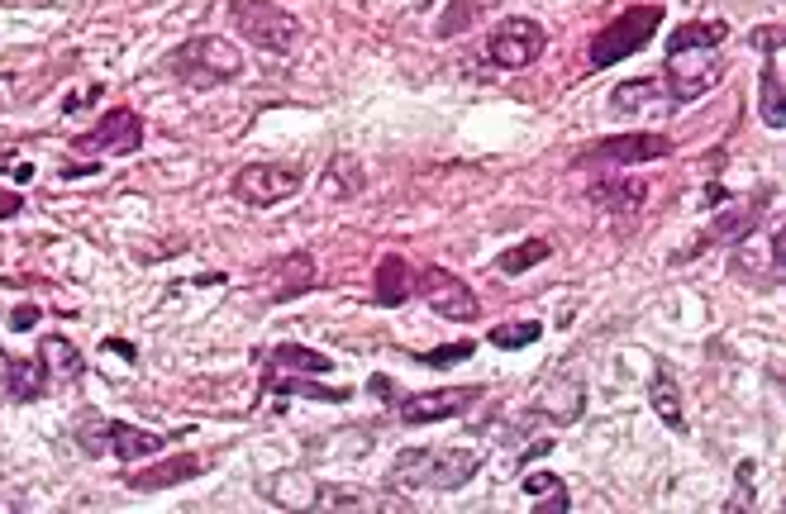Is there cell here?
I'll use <instances>...</instances> for the list:
<instances>
[{
	"label": "cell",
	"mask_w": 786,
	"mask_h": 514,
	"mask_svg": "<svg viewBox=\"0 0 786 514\" xmlns=\"http://www.w3.org/2000/svg\"><path fill=\"white\" fill-rule=\"evenodd\" d=\"M263 386L267 391H277V395H310V400H348V391H329V386H314V381H306V371L300 377H291L286 367H267L263 371Z\"/></svg>",
	"instance_id": "cell-26"
},
{
	"label": "cell",
	"mask_w": 786,
	"mask_h": 514,
	"mask_svg": "<svg viewBox=\"0 0 786 514\" xmlns=\"http://www.w3.org/2000/svg\"><path fill=\"white\" fill-rule=\"evenodd\" d=\"M724 81V48H672L663 63V86L672 105H691Z\"/></svg>",
	"instance_id": "cell-6"
},
{
	"label": "cell",
	"mask_w": 786,
	"mask_h": 514,
	"mask_svg": "<svg viewBox=\"0 0 786 514\" xmlns=\"http://www.w3.org/2000/svg\"><path fill=\"white\" fill-rule=\"evenodd\" d=\"M214 457H163V462H153L148 471H129V491H167V485H181L200 477V471H210Z\"/></svg>",
	"instance_id": "cell-14"
},
{
	"label": "cell",
	"mask_w": 786,
	"mask_h": 514,
	"mask_svg": "<svg viewBox=\"0 0 786 514\" xmlns=\"http://www.w3.org/2000/svg\"><path fill=\"white\" fill-rule=\"evenodd\" d=\"M543 48H549V34H543V24L529 20V14H510V20H500L491 29V38H486V57H491L500 71L534 67V57Z\"/></svg>",
	"instance_id": "cell-8"
},
{
	"label": "cell",
	"mask_w": 786,
	"mask_h": 514,
	"mask_svg": "<svg viewBox=\"0 0 786 514\" xmlns=\"http://www.w3.org/2000/svg\"><path fill=\"white\" fill-rule=\"evenodd\" d=\"M724 38H729V24H720V20H696V24H682L677 34L667 38V53H672V48H724Z\"/></svg>",
	"instance_id": "cell-29"
},
{
	"label": "cell",
	"mask_w": 786,
	"mask_h": 514,
	"mask_svg": "<svg viewBox=\"0 0 786 514\" xmlns=\"http://www.w3.org/2000/svg\"><path fill=\"white\" fill-rule=\"evenodd\" d=\"M549 253H553L549 238H524V243H514V248H506V253L496 257V271H500V277H520V271L549 262Z\"/></svg>",
	"instance_id": "cell-28"
},
{
	"label": "cell",
	"mask_w": 786,
	"mask_h": 514,
	"mask_svg": "<svg viewBox=\"0 0 786 514\" xmlns=\"http://www.w3.org/2000/svg\"><path fill=\"white\" fill-rule=\"evenodd\" d=\"M306 177H300L296 167H281V163H248L234 171V200L253 210H267V205H281V200H291Z\"/></svg>",
	"instance_id": "cell-10"
},
{
	"label": "cell",
	"mask_w": 786,
	"mask_h": 514,
	"mask_svg": "<svg viewBox=\"0 0 786 514\" xmlns=\"http://www.w3.org/2000/svg\"><path fill=\"white\" fill-rule=\"evenodd\" d=\"M167 71L181 86L210 91V86H229V81L243 77V53L220 34H200V38H186L167 53Z\"/></svg>",
	"instance_id": "cell-1"
},
{
	"label": "cell",
	"mask_w": 786,
	"mask_h": 514,
	"mask_svg": "<svg viewBox=\"0 0 786 514\" xmlns=\"http://www.w3.org/2000/svg\"><path fill=\"white\" fill-rule=\"evenodd\" d=\"M410 295H414V267L400 253H381V262H377V305L396 310V305H406Z\"/></svg>",
	"instance_id": "cell-19"
},
{
	"label": "cell",
	"mask_w": 786,
	"mask_h": 514,
	"mask_svg": "<svg viewBox=\"0 0 786 514\" xmlns=\"http://www.w3.org/2000/svg\"><path fill=\"white\" fill-rule=\"evenodd\" d=\"M267 367H296V371H310V377H324V371H334V357L300 348V343H277V348L267 353Z\"/></svg>",
	"instance_id": "cell-27"
},
{
	"label": "cell",
	"mask_w": 786,
	"mask_h": 514,
	"mask_svg": "<svg viewBox=\"0 0 786 514\" xmlns=\"http://www.w3.org/2000/svg\"><path fill=\"white\" fill-rule=\"evenodd\" d=\"M0 171H10L14 181H29V177H34V167H29V163H14L10 153H0Z\"/></svg>",
	"instance_id": "cell-39"
},
{
	"label": "cell",
	"mask_w": 786,
	"mask_h": 514,
	"mask_svg": "<svg viewBox=\"0 0 786 514\" xmlns=\"http://www.w3.org/2000/svg\"><path fill=\"white\" fill-rule=\"evenodd\" d=\"M367 395H377L381 405H386V400H396V386H391V377H381V371H377V377L367 381Z\"/></svg>",
	"instance_id": "cell-38"
},
{
	"label": "cell",
	"mask_w": 786,
	"mask_h": 514,
	"mask_svg": "<svg viewBox=\"0 0 786 514\" xmlns=\"http://www.w3.org/2000/svg\"><path fill=\"white\" fill-rule=\"evenodd\" d=\"M586 200H591L596 210H610V214H629L639 210L643 200H649V186L643 181H624V177H596L591 186H586Z\"/></svg>",
	"instance_id": "cell-17"
},
{
	"label": "cell",
	"mask_w": 786,
	"mask_h": 514,
	"mask_svg": "<svg viewBox=\"0 0 786 514\" xmlns=\"http://www.w3.org/2000/svg\"><path fill=\"white\" fill-rule=\"evenodd\" d=\"M38 362L48 367V381H81V371H86V357L77 353V343L63 334L38 338Z\"/></svg>",
	"instance_id": "cell-20"
},
{
	"label": "cell",
	"mask_w": 786,
	"mask_h": 514,
	"mask_svg": "<svg viewBox=\"0 0 786 514\" xmlns=\"http://www.w3.org/2000/svg\"><path fill=\"white\" fill-rule=\"evenodd\" d=\"M481 457L472 448H406L391 462V481L420 485V491H457L477 477Z\"/></svg>",
	"instance_id": "cell-2"
},
{
	"label": "cell",
	"mask_w": 786,
	"mask_h": 514,
	"mask_svg": "<svg viewBox=\"0 0 786 514\" xmlns=\"http://www.w3.org/2000/svg\"><path fill=\"white\" fill-rule=\"evenodd\" d=\"M106 414L100 410H81L77 414V443H81V452H91V457H106L110 452V443H106Z\"/></svg>",
	"instance_id": "cell-32"
},
{
	"label": "cell",
	"mask_w": 786,
	"mask_h": 514,
	"mask_svg": "<svg viewBox=\"0 0 786 514\" xmlns=\"http://www.w3.org/2000/svg\"><path fill=\"white\" fill-rule=\"evenodd\" d=\"M38 324V305H20V310H10V328L14 334H24V328H34Z\"/></svg>",
	"instance_id": "cell-37"
},
{
	"label": "cell",
	"mask_w": 786,
	"mask_h": 514,
	"mask_svg": "<svg viewBox=\"0 0 786 514\" xmlns=\"http://www.w3.org/2000/svg\"><path fill=\"white\" fill-rule=\"evenodd\" d=\"M772 200H777V191H772V186H767V191H757V195L749 200V205H739V210H724V214H720V220H715V224H710V234H706V238H700V243H696V248H691V253H700V248H706V243H739L743 234H753V224H757V214H763V210L772 205Z\"/></svg>",
	"instance_id": "cell-15"
},
{
	"label": "cell",
	"mask_w": 786,
	"mask_h": 514,
	"mask_svg": "<svg viewBox=\"0 0 786 514\" xmlns=\"http://www.w3.org/2000/svg\"><path fill=\"white\" fill-rule=\"evenodd\" d=\"M524 495L534 514H567L572 510V495L563 477H553V471H524Z\"/></svg>",
	"instance_id": "cell-21"
},
{
	"label": "cell",
	"mask_w": 786,
	"mask_h": 514,
	"mask_svg": "<svg viewBox=\"0 0 786 514\" xmlns=\"http://www.w3.org/2000/svg\"><path fill=\"white\" fill-rule=\"evenodd\" d=\"M0 377H5V395L29 405V400L48 395V367L38 357H5L0 353Z\"/></svg>",
	"instance_id": "cell-16"
},
{
	"label": "cell",
	"mask_w": 786,
	"mask_h": 514,
	"mask_svg": "<svg viewBox=\"0 0 786 514\" xmlns=\"http://www.w3.org/2000/svg\"><path fill=\"white\" fill-rule=\"evenodd\" d=\"M753 48H763V53H782V29H777V24L753 29Z\"/></svg>",
	"instance_id": "cell-35"
},
{
	"label": "cell",
	"mask_w": 786,
	"mask_h": 514,
	"mask_svg": "<svg viewBox=\"0 0 786 514\" xmlns=\"http://www.w3.org/2000/svg\"><path fill=\"white\" fill-rule=\"evenodd\" d=\"M729 277L753 286V291H777L786 277V234L782 228H767L763 234H743L739 243H729Z\"/></svg>",
	"instance_id": "cell-5"
},
{
	"label": "cell",
	"mask_w": 786,
	"mask_h": 514,
	"mask_svg": "<svg viewBox=\"0 0 786 514\" xmlns=\"http://www.w3.org/2000/svg\"><path fill=\"white\" fill-rule=\"evenodd\" d=\"M481 400V386H443V391H420V395H400L396 400V420L400 424H439L457 420L467 405Z\"/></svg>",
	"instance_id": "cell-12"
},
{
	"label": "cell",
	"mask_w": 786,
	"mask_h": 514,
	"mask_svg": "<svg viewBox=\"0 0 786 514\" xmlns=\"http://www.w3.org/2000/svg\"><path fill=\"white\" fill-rule=\"evenodd\" d=\"M106 353H120V357H129V362H134V343H129V338H106Z\"/></svg>",
	"instance_id": "cell-40"
},
{
	"label": "cell",
	"mask_w": 786,
	"mask_h": 514,
	"mask_svg": "<svg viewBox=\"0 0 786 514\" xmlns=\"http://www.w3.org/2000/svg\"><path fill=\"white\" fill-rule=\"evenodd\" d=\"M281 277V286L272 291V300H291V295H300V291H310L314 286V257L300 248V253H286L281 257V267H272Z\"/></svg>",
	"instance_id": "cell-25"
},
{
	"label": "cell",
	"mask_w": 786,
	"mask_h": 514,
	"mask_svg": "<svg viewBox=\"0 0 786 514\" xmlns=\"http://www.w3.org/2000/svg\"><path fill=\"white\" fill-rule=\"evenodd\" d=\"M139 148H143V120H139V110H129V105L106 110L91 134H81L71 143V153H114V157H129Z\"/></svg>",
	"instance_id": "cell-11"
},
{
	"label": "cell",
	"mask_w": 786,
	"mask_h": 514,
	"mask_svg": "<svg viewBox=\"0 0 786 514\" xmlns=\"http://www.w3.org/2000/svg\"><path fill=\"white\" fill-rule=\"evenodd\" d=\"M610 110L615 114H663V110H672V96H667L663 77H634V81L610 86Z\"/></svg>",
	"instance_id": "cell-13"
},
{
	"label": "cell",
	"mask_w": 786,
	"mask_h": 514,
	"mask_svg": "<svg viewBox=\"0 0 786 514\" xmlns=\"http://www.w3.org/2000/svg\"><path fill=\"white\" fill-rule=\"evenodd\" d=\"M657 24H663V5H657V0H649V5H629L624 14H615L606 29H596L591 48H586V63H591L596 71L624 63V57H634L639 48H649Z\"/></svg>",
	"instance_id": "cell-3"
},
{
	"label": "cell",
	"mask_w": 786,
	"mask_h": 514,
	"mask_svg": "<svg viewBox=\"0 0 786 514\" xmlns=\"http://www.w3.org/2000/svg\"><path fill=\"white\" fill-rule=\"evenodd\" d=\"M106 443H110V452L120 457V462L157 457V452L167 448L163 434H153V428H134V424H124V420H110V424H106Z\"/></svg>",
	"instance_id": "cell-18"
},
{
	"label": "cell",
	"mask_w": 786,
	"mask_h": 514,
	"mask_svg": "<svg viewBox=\"0 0 786 514\" xmlns=\"http://www.w3.org/2000/svg\"><path fill=\"white\" fill-rule=\"evenodd\" d=\"M320 191H324L329 200H348V195H357V191H363V163H357L353 153H339L334 163L324 167Z\"/></svg>",
	"instance_id": "cell-23"
},
{
	"label": "cell",
	"mask_w": 786,
	"mask_h": 514,
	"mask_svg": "<svg viewBox=\"0 0 786 514\" xmlns=\"http://www.w3.org/2000/svg\"><path fill=\"white\" fill-rule=\"evenodd\" d=\"M414 291H420V300L434 314H443V320H457V324H472L481 314L477 305V291L463 281V277H453L449 267H439V262H429L414 271Z\"/></svg>",
	"instance_id": "cell-7"
},
{
	"label": "cell",
	"mask_w": 786,
	"mask_h": 514,
	"mask_svg": "<svg viewBox=\"0 0 786 514\" xmlns=\"http://www.w3.org/2000/svg\"><path fill=\"white\" fill-rule=\"evenodd\" d=\"M486 0H449V10L434 20V38H453V34H467L472 24H477Z\"/></svg>",
	"instance_id": "cell-30"
},
{
	"label": "cell",
	"mask_w": 786,
	"mask_h": 514,
	"mask_svg": "<svg viewBox=\"0 0 786 514\" xmlns=\"http://www.w3.org/2000/svg\"><path fill=\"white\" fill-rule=\"evenodd\" d=\"M772 63L763 71V86H757V110H763V124L767 128H786V105H782V53H767Z\"/></svg>",
	"instance_id": "cell-24"
},
{
	"label": "cell",
	"mask_w": 786,
	"mask_h": 514,
	"mask_svg": "<svg viewBox=\"0 0 786 514\" xmlns=\"http://www.w3.org/2000/svg\"><path fill=\"white\" fill-rule=\"evenodd\" d=\"M649 410L672 428V434H682V428H686L682 391H677V381H672L667 371H653V381H649Z\"/></svg>",
	"instance_id": "cell-22"
},
{
	"label": "cell",
	"mask_w": 786,
	"mask_h": 514,
	"mask_svg": "<svg viewBox=\"0 0 786 514\" xmlns=\"http://www.w3.org/2000/svg\"><path fill=\"white\" fill-rule=\"evenodd\" d=\"M310 510H372V500H363V491L353 485H320L310 495Z\"/></svg>",
	"instance_id": "cell-33"
},
{
	"label": "cell",
	"mask_w": 786,
	"mask_h": 514,
	"mask_svg": "<svg viewBox=\"0 0 786 514\" xmlns=\"http://www.w3.org/2000/svg\"><path fill=\"white\" fill-rule=\"evenodd\" d=\"M543 338V324L539 320H510V324H496L491 334H486V343H496V348H529V343H539Z\"/></svg>",
	"instance_id": "cell-31"
},
{
	"label": "cell",
	"mask_w": 786,
	"mask_h": 514,
	"mask_svg": "<svg viewBox=\"0 0 786 514\" xmlns=\"http://www.w3.org/2000/svg\"><path fill=\"white\" fill-rule=\"evenodd\" d=\"M472 353H477V343H472V338H457V343H443V348H429V353H420V362H424V367H434V371H443V367H457V362H467Z\"/></svg>",
	"instance_id": "cell-34"
},
{
	"label": "cell",
	"mask_w": 786,
	"mask_h": 514,
	"mask_svg": "<svg viewBox=\"0 0 786 514\" xmlns=\"http://www.w3.org/2000/svg\"><path fill=\"white\" fill-rule=\"evenodd\" d=\"M229 24L263 53H291L300 43V20L277 0H229Z\"/></svg>",
	"instance_id": "cell-4"
},
{
	"label": "cell",
	"mask_w": 786,
	"mask_h": 514,
	"mask_svg": "<svg viewBox=\"0 0 786 514\" xmlns=\"http://www.w3.org/2000/svg\"><path fill=\"white\" fill-rule=\"evenodd\" d=\"M20 210H24V195L10 191V186H0V220H14Z\"/></svg>",
	"instance_id": "cell-36"
},
{
	"label": "cell",
	"mask_w": 786,
	"mask_h": 514,
	"mask_svg": "<svg viewBox=\"0 0 786 514\" xmlns=\"http://www.w3.org/2000/svg\"><path fill=\"white\" fill-rule=\"evenodd\" d=\"M672 153L667 134H649V128H634V134H615L600 143H586L577 153V167H629V163H657V157Z\"/></svg>",
	"instance_id": "cell-9"
}]
</instances>
